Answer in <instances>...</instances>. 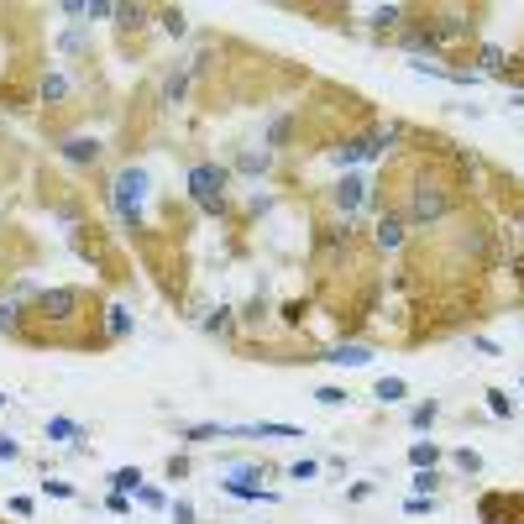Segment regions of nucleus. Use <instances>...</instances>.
Here are the masks:
<instances>
[{
  "mask_svg": "<svg viewBox=\"0 0 524 524\" xmlns=\"http://www.w3.org/2000/svg\"><path fill=\"white\" fill-rule=\"evenodd\" d=\"M225 168H215V163H199L195 173H189V195H195V205L199 210H210V215H221V205H225Z\"/></svg>",
  "mask_w": 524,
  "mask_h": 524,
  "instance_id": "obj_1",
  "label": "nucleus"
},
{
  "mask_svg": "<svg viewBox=\"0 0 524 524\" xmlns=\"http://www.w3.org/2000/svg\"><path fill=\"white\" fill-rule=\"evenodd\" d=\"M142 195H147V173L142 168H126L116 179V210H121V221L136 225V205H142Z\"/></svg>",
  "mask_w": 524,
  "mask_h": 524,
  "instance_id": "obj_2",
  "label": "nucleus"
},
{
  "mask_svg": "<svg viewBox=\"0 0 524 524\" xmlns=\"http://www.w3.org/2000/svg\"><path fill=\"white\" fill-rule=\"evenodd\" d=\"M74 304H79L74 288H47V294H42V310L53 314V320H68V314H74Z\"/></svg>",
  "mask_w": 524,
  "mask_h": 524,
  "instance_id": "obj_3",
  "label": "nucleus"
},
{
  "mask_svg": "<svg viewBox=\"0 0 524 524\" xmlns=\"http://www.w3.org/2000/svg\"><path fill=\"white\" fill-rule=\"evenodd\" d=\"M451 199L440 195V189H419L414 195V221H435V215H446Z\"/></svg>",
  "mask_w": 524,
  "mask_h": 524,
  "instance_id": "obj_4",
  "label": "nucleus"
},
{
  "mask_svg": "<svg viewBox=\"0 0 524 524\" xmlns=\"http://www.w3.org/2000/svg\"><path fill=\"white\" fill-rule=\"evenodd\" d=\"M377 247H383V252L404 247V221H399V215H383V221H377Z\"/></svg>",
  "mask_w": 524,
  "mask_h": 524,
  "instance_id": "obj_5",
  "label": "nucleus"
},
{
  "mask_svg": "<svg viewBox=\"0 0 524 524\" xmlns=\"http://www.w3.org/2000/svg\"><path fill=\"white\" fill-rule=\"evenodd\" d=\"M425 32H430V47H440V42H456L466 32V21L462 16H446V21H435V27H425Z\"/></svg>",
  "mask_w": 524,
  "mask_h": 524,
  "instance_id": "obj_6",
  "label": "nucleus"
},
{
  "mask_svg": "<svg viewBox=\"0 0 524 524\" xmlns=\"http://www.w3.org/2000/svg\"><path fill=\"white\" fill-rule=\"evenodd\" d=\"M362 195H367V184H362V179H341V184H336V205H341L346 215L362 205Z\"/></svg>",
  "mask_w": 524,
  "mask_h": 524,
  "instance_id": "obj_7",
  "label": "nucleus"
},
{
  "mask_svg": "<svg viewBox=\"0 0 524 524\" xmlns=\"http://www.w3.org/2000/svg\"><path fill=\"white\" fill-rule=\"evenodd\" d=\"M325 362H336V367H367V362H373V351H367V346H336Z\"/></svg>",
  "mask_w": 524,
  "mask_h": 524,
  "instance_id": "obj_8",
  "label": "nucleus"
},
{
  "mask_svg": "<svg viewBox=\"0 0 524 524\" xmlns=\"http://www.w3.org/2000/svg\"><path fill=\"white\" fill-rule=\"evenodd\" d=\"M63 152H68V163H95V158H100V142H90V136H74Z\"/></svg>",
  "mask_w": 524,
  "mask_h": 524,
  "instance_id": "obj_9",
  "label": "nucleus"
},
{
  "mask_svg": "<svg viewBox=\"0 0 524 524\" xmlns=\"http://www.w3.org/2000/svg\"><path fill=\"white\" fill-rule=\"evenodd\" d=\"M47 435H53V440H79L84 430H79L74 419H47Z\"/></svg>",
  "mask_w": 524,
  "mask_h": 524,
  "instance_id": "obj_10",
  "label": "nucleus"
},
{
  "mask_svg": "<svg viewBox=\"0 0 524 524\" xmlns=\"http://www.w3.org/2000/svg\"><path fill=\"white\" fill-rule=\"evenodd\" d=\"M110 482H116V493H136V488H142V472H136V466H121Z\"/></svg>",
  "mask_w": 524,
  "mask_h": 524,
  "instance_id": "obj_11",
  "label": "nucleus"
},
{
  "mask_svg": "<svg viewBox=\"0 0 524 524\" xmlns=\"http://www.w3.org/2000/svg\"><path fill=\"white\" fill-rule=\"evenodd\" d=\"M377 399H383V404H399V399H404V377H383V383H377Z\"/></svg>",
  "mask_w": 524,
  "mask_h": 524,
  "instance_id": "obj_12",
  "label": "nucleus"
},
{
  "mask_svg": "<svg viewBox=\"0 0 524 524\" xmlns=\"http://www.w3.org/2000/svg\"><path fill=\"white\" fill-rule=\"evenodd\" d=\"M63 95H68V79H63V74H47L42 79V100H63Z\"/></svg>",
  "mask_w": 524,
  "mask_h": 524,
  "instance_id": "obj_13",
  "label": "nucleus"
},
{
  "mask_svg": "<svg viewBox=\"0 0 524 524\" xmlns=\"http://www.w3.org/2000/svg\"><path fill=\"white\" fill-rule=\"evenodd\" d=\"M435 482H440V477H435V466H419V472H414V498H425Z\"/></svg>",
  "mask_w": 524,
  "mask_h": 524,
  "instance_id": "obj_14",
  "label": "nucleus"
},
{
  "mask_svg": "<svg viewBox=\"0 0 524 524\" xmlns=\"http://www.w3.org/2000/svg\"><path fill=\"white\" fill-rule=\"evenodd\" d=\"M435 456H440V451H435V446H425V440H419V446L409 451V462H414V466H435Z\"/></svg>",
  "mask_w": 524,
  "mask_h": 524,
  "instance_id": "obj_15",
  "label": "nucleus"
},
{
  "mask_svg": "<svg viewBox=\"0 0 524 524\" xmlns=\"http://www.w3.org/2000/svg\"><path fill=\"white\" fill-rule=\"evenodd\" d=\"M247 435H299L294 425H241Z\"/></svg>",
  "mask_w": 524,
  "mask_h": 524,
  "instance_id": "obj_16",
  "label": "nucleus"
},
{
  "mask_svg": "<svg viewBox=\"0 0 524 524\" xmlns=\"http://www.w3.org/2000/svg\"><path fill=\"white\" fill-rule=\"evenodd\" d=\"M488 409H493L498 419H509V414H514V404H509V399H503V393H498V388L488 393Z\"/></svg>",
  "mask_w": 524,
  "mask_h": 524,
  "instance_id": "obj_17",
  "label": "nucleus"
},
{
  "mask_svg": "<svg viewBox=\"0 0 524 524\" xmlns=\"http://www.w3.org/2000/svg\"><path fill=\"white\" fill-rule=\"evenodd\" d=\"M482 68H488V74H503V53H498V47H482Z\"/></svg>",
  "mask_w": 524,
  "mask_h": 524,
  "instance_id": "obj_18",
  "label": "nucleus"
},
{
  "mask_svg": "<svg viewBox=\"0 0 524 524\" xmlns=\"http://www.w3.org/2000/svg\"><path fill=\"white\" fill-rule=\"evenodd\" d=\"M105 325H110V336H126V330H132V320H126V310H110V320H105Z\"/></svg>",
  "mask_w": 524,
  "mask_h": 524,
  "instance_id": "obj_19",
  "label": "nucleus"
},
{
  "mask_svg": "<svg viewBox=\"0 0 524 524\" xmlns=\"http://www.w3.org/2000/svg\"><path fill=\"white\" fill-rule=\"evenodd\" d=\"M215 435H225V425H195L189 440H215Z\"/></svg>",
  "mask_w": 524,
  "mask_h": 524,
  "instance_id": "obj_20",
  "label": "nucleus"
},
{
  "mask_svg": "<svg viewBox=\"0 0 524 524\" xmlns=\"http://www.w3.org/2000/svg\"><path fill=\"white\" fill-rule=\"evenodd\" d=\"M399 16H404V5H383V11H377L373 21H377V27H393V21H399Z\"/></svg>",
  "mask_w": 524,
  "mask_h": 524,
  "instance_id": "obj_21",
  "label": "nucleus"
},
{
  "mask_svg": "<svg viewBox=\"0 0 524 524\" xmlns=\"http://www.w3.org/2000/svg\"><path fill=\"white\" fill-rule=\"evenodd\" d=\"M136 498H142L147 509H163V493H158V488H136Z\"/></svg>",
  "mask_w": 524,
  "mask_h": 524,
  "instance_id": "obj_22",
  "label": "nucleus"
},
{
  "mask_svg": "<svg viewBox=\"0 0 524 524\" xmlns=\"http://www.w3.org/2000/svg\"><path fill=\"white\" fill-rule=\"evenodd\" d=\"M205 330H231V310H221V314H210V320H205Z\"/></svg>",
  "mask_w": 524,
  "mask_h": 524,
  "instance_id": "obj_23",
  "label": "nucleus"
},
{
  "mask_svg": "<svg viewBox=\"0 0 524 524\" xmlns=\"http://www.w3.org/2000/svg\"><path fill=\"white\" fill-rule=\"evenodd\" d=\"M456 462H462L466 472H477V466H482V456H477V451H456Z\"/></svg>",
  "mask_w": 524,
  "mask_h": 524,
  "instance_id": "obj_24",
  "label": "nucleus"
},
{
  "mask_svg": "<svg viewBox=\"0 0 524 524\" xmlns=\"http://www.w3.org/2000/svg\"><path fill=\"white\" fill-rule=\"evenodd\" d=\"M314 399H320V404H346V393H341V388H320Z\"/></svg>",
  "mask_w": 524,
  "mask_h": 524,
  "instance_id": "obj_25",
  "label": "nucleus"
},
{
  "mask_svg": "<svg viewBox=\"0 0 524 524\" xmlns=\"http://www.w3.org/2000/svg\"><path fill=\"white\" fill-rule=\"evenodd\" d=\"M42 493H53V498H74V488H68V482H42Z\"/></svg>",
  "mask_w": 524,
  "mask_h": 524,
  "instance_id": "obj_26",
  "label": "nucleus"
},
{
  "mask_svg": "<svg viewBox=\"0 0 524 524\" xmlns=\"http://www.w3.org/2000/svg\"><path fill=\"white\" fill-rule=\"evenodd\" d=\"M173 524H195V509H189V503H173Z\"/></svg>",
  "mask_w": 524,
  "mask_h": 524,
  "instance_id": "obj_27",
  "label": "nucleus"
},
{
  "mask_svg": "<svg viewBox=\"0 0 524 524\" xmlns=\"http://www.w3.org/2000/svg\"><path fill=\"white\" fill-rule=\"evenodd\" d=\"M430 419H435V404H419V409H414V425H419V430H425Z\"/></svg>",
  "mask_w": 524,
  "mask_h": 524,
  "instance_id": "obj_28",
  "label": "nucleus"
},
{
  "mask_svg": "<svg viewBox=\"0 0 524 524\" xmlns=\"http://www.w3.org/2000/svg\"><path fill=\"white\" fill-rule=\"evenodd\" d=\"M16 320H21V310H16V304H0V325H16Z\"/></svg>",
  "mask_w": 524,
  "mask_h": 524,
  "instance_id": "obj_29",
  "label": "nucleus"
},
{
  "mask_svg": "<svg viewBox=\"0 0 524 524\" xmlns=\"http://www.w3.org/2000/svg\"><path fill=\"white\" fill-rule=\"evenodd\" d=\"M16 451H21L16 440H0V462H16Z\"/></svg>",
  "mask_w": 524,
  "mask_h": 524,
  "instance_id": "obj_30",
  "label": "nucleus"
},
{
  "mask_svg": "<svg viewBox=\"0 0 524 524\" xmlns=\"http://www.w3.org/2000/svg\"><path fill=\"white\" fill-rule=\"evenodd\" d=\"M0 404H5V393H0Z\"/></svg>",
  "mask_w": 524,
  "mask_h": 524,
  "instance_id": "obj_31",
  "label": "nucleus"
}]
</instances>
